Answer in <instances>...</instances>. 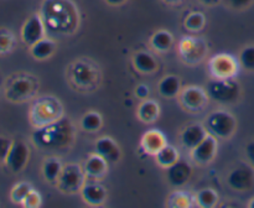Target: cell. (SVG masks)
I'll return each mask as SVG.
<instances>
[{
    "instance_id": "6da1fadb",
    "label": "cell",
    "mask_w": 254,
    "mask_h": 208,
    "mask_svg": "<svg viewBox=\"0 0 254 208\" xmlns=\"http://www.w3.org/2000/svg\"><path fill=\"white\" fill-rule=\"evenodd\" d=\"M32 143L41 150H62L72 145L74 140V126L68 118L62 116L55 123L35 128Z\"/></svg>"
},
{
    "instance_id": "7a4b0ae2",
    "label": "cell",
    "mask_w": 254,
    "mask_h": 208,
    "mask_svg": "<svg viewBox=\"0 0 254 208\" xmlns=\"http://www.w3.org/2000/svg\"><path fill=\"white\" fill-rule=\"evenodd\" d=\"M64 116V106L56 97H40L31 104L29 120L34 128L49 125Z\"/></svg>"
},
{
    "instance_id": "3957f363",
    "label": "cell",
    "mask_w": 254,
    "mask_h": 208,
    "mask_svg": "<svg viewBox=\"0 0 254 208\" xmlns=\"http://www.w3.org/2000/svg\"><path fill=\"white\" fill-rule=\"evenodd\" d=\"M68 79L74 88L79 91H92L101 81L98 67L87 59H77L69 66Z\"/></svg>"
},
{
    "instance_id": "277c9868",
    "label": "cell",
    "mask_w": 254,
    "mask_h": 208,
    "mask_svg": "<svg viewBox=\"0 0 254 208\" xmlns=\"http://www.w3.org/2000/svg\"><path fill=\"white\" fill-rule=\"evenodd\" d=\"M203 126L207 133L215 138L227 140V139L232 138L233 134L237 130V119L230 111L217 109V110L211 111L206 116Z\"/></svg>"
},
{
    "instance_id": "5b68a950",
    "label": "cell",
    "mask_w": 254,
    "mask_h": 208,
    "mask_svg": "<svg viewBox=\"0 0 254 208\" xmlns=\"http://www.w3.org/2000/svg\"><path fill=\"white\" fill-rule=\"evenodd\" d=\"M210 101L218 104H232L240 99L241 89L240 83L235 78L216 79L212 78L207 82L205 87Z\"/></svg>"
},
{
    "instance_id": "8992f818",
    "label": "cell",
    "mask_w": 254,
    "mask_h": 208,
    "mask_svg": "<svg viewBox=\"0 0 254 208\" xmlns=\"http://www.w3.org/2000/svg\"><path fill=\"white\" fill-rule=\"evenodd\" d=\"M178 51L183 62L193 66L205 59L207 54V44L201 37L186 35L179 41Z\"/></svg>"
},
{
    "instance_id": "52a82bcc",
    "label": "cell",
    "mask_w": 254,
    "mask_h": 208,
    "mask_svg": "<svg viewBox=\"0 0 254 208\" xmlns=\"http://www.w3.org/2000/svg\"><path fill=\"white\" fill-rule=\"evenodd\" d=\"M86 181L87 177L84 175L83 167L78 163L71 162L64 165L56 186L61 192L66 195H74V193H79Z\"/></svg>"
},
{
    "instance_id": "ba28073f",
    "label": "cell",
    "mask_w": 254,
    "mask_h": 208,
    "mask_svg": "<svg viewBox=\"0 0 254 208\" xmlns=\"http://www.w3.org/2000/svg\"><path fill=\"white\" fill-rule=\"evenodd\" d=\"M240 62L230 53L213 54L207 62V71L211 78L228 79L235 78L240 72Z\"/></svg>"
},
{
    "instance_id": "9c48e42d",
    "label": "cell",
    "mask_w": 254,
    "mask_h": 208,
    "mask_svg": "<svg viewBox=\"0 0 254 208\" xmlns=\"http://www.w3.org/2000/svg\"><path fill=\"white\" fill-rule=\"evenodd\" d=\"M178 99L184 110L192 114L201 113L205 110L210 102L206 89L200 86L184 87L178 96Z\"/></svg>"
},
{
    "instance_id": "30bf717a",
    "label": "cell",
    "mask_w": 254,
    "mask_h": 208,
    "mask_svg": "<svg viewBox=\"0 0 254 208\" xmlns=\"http://www.w3.org/2000/svg\"><path fill=\"white\" fill-rule=\"evenodd\" d=\"M228 187L237 192L250 191L254 186V167L251 163H240L228 171L226 176Z\"/></svg>"
},
{
    "instance_id": "8fae6325",
    "label": "cell",
    "mask_w": 254,
    "mask_h": 208,
    "mask_svg": "<svg viewBox=\"0 0 254 208\" xmlns=\"http://www.w3.org/2000/svg\"><path fill=\"white\" fill-rule=\"evenodd\" d=\"M218 139L211 134H207L206 138L197 146L190 150L191 158L195 163L200 166H206L215 160L218 151Z\"/></svg>"
},
{
    "instance_id": "7c38bea8",
    "label": "cell",
    "mask_w": 254,
    "mask_h": 208,
    "mask_svg": "<svg viewBox=\"0 0 254 208\" xmlns=\"http://www.w3.org/2000/svg\"><path fill=\"white\" fill-rule=\"evenodd\" d=\"M37 84L29 77H17L6 89V98L11 102H25L36 93Z\"/></svg>"
},
{
    "instance_id": "4fadbf2b",
    "label": "cell",
    "mask_w": 254,
    "mask_h": 208,
    "mask_svg": "<svg viewBox=\"0 0 254 208\" xmlns=\"http://www.w3.org/2000/svg\"><path fill=\"white\" fill-rule=\"evenodd\" d=\"M30 158V150L22 140H14L9 154L5 158V165L12 173H19L26 167Z\"/></svg>"
},
{
    "instance_id": "5bb4252c",
    "label": "cell",
    "mask_w": 254,
    "mask_h": 208,
    "mask_svg": "<svg viewBox=\"0 0 254 208\" xmlns=\"http://www.w3.org/2000/svg\"><path fill=\"white\" fill-rule=\"evenodd\" d=\"M45 37V22L40 14H32L21 27V40L27 46H32Z\"/></svg>"
},
{
    "instance_id": "9a60e30c",
    "label": "cell",
    "mask_w": 254,
    "mask_h": 208,
    "mask_svg": "<svg viewBox=\"0 0 254 208\" xmlns=\"http://www.w3.org/2000/svg\"><path fill=\"white\" fill-rule=\"evenodd\" d=\"M79 196L86 205L98 207L106 202L108 192L104 186L98 183V181H86L83 187L79 191Z\"/></svg>"
},
{
    "instance_id": "2e32d148",
    "label": "cell",
    "mask_w": 254,
    "mask_h": 208,
    "mask_svg": "<svg viewBox=\"0 0 254 208\" xmlns=\"http://www.w3.org/2000/svg\"><path fill=\"white\" fill-rule=\"evenodd\" d=\"M192 176V166L188 161L179 160L170 167L166 168V178L173 187H184Z\"/></svg>"
},
{
    "instance_id": "e0dca14e",
    "label": "cell",
    "mask_w": 254,
    "mask_h": 208,
    "mask_svg": "<svg viewBox=\"0 0 254 208\" xmlns=\"http://www.w3.org/2000/svg\"><path fill=\"white\" fill-rule=\"evenodd\" d=\"M94 153L106 158L109 163L118 162L122 157L121 146L111 136H101L94 143Z\"/></svg>"
},
{
    "instance_id": "ac0fdd59",
    "label": "cell",
    "mask_w": 254,
    "mask_h": 208,
    "mask_svg": "<svg viewBox=\"0 0 254 208\" xmlns=\"http://www.w3.org/2000/svg\"><path fill=\"white\" fill-rule=\"evenodd\" d=\"M109 162L106 158L102 157L98 154H92L83 163V171L87 180L89 181H99L106 177L108 173Z\"/></svg>"
},
{
    "instance_id": "d6986e66",
    "label": "cell",
    "mask_w": 254,
    "mask_h": 208,
    "mask_svg": "<svg viewBox=\"0 0 254 208\" xmlns=\"http://www.w3.org/2000/svg\"><path fill=\"white\" fill-rule=\"evenodd\" d=\"M166 136L158 129L145 131L140 139V148L146 155L155 156L166 145Z\"/></svg>"
},
{
    "instance_id": "ffe728a7",
    "label": "cell",
    "mask_w": 254,
    "mask_h": 208,
    "mask_svg": "<svg viewBox=\"0 0 254 208\" xmlns=\"http://www.w3.org/2000/svg\"><path fill=\"white\" fill-rule=\"evenodd\" d=\"M207 130L205 129L203 124H191L184 128L180 134V141L184 148L192 150L197 146L207 135Z\"/></svg>"
},
{
    "instance_id": "44dd1931",
    "label": "cell",
    "mask_w": 254,
    "mask_h": 208,
    "mask_svg": "<svg viewBox=\"0 0 254 208\" xmlns=\"http://www.w3.org/2000/svg\"><path fill=\"white\" fill-rule=\"evenodd\" d=\"M133 67L136 72L141 74H151L155 73L156 69L159 68L158 59L155 58L153 53L148 51H138L134 53L133 58Z\"/></svg>"
},
{
    "instance_id": "7402d4cb",
    "label": "cell",
    "mask_w": 254,
    "mask_h": 208,
    "mask_svg": "<svg viewBox=\"0 0 254 208\" xmlns=\"http://www.w3.org/2000/svg\"><path fill=\"white\" fill-rule=\"evenodd\" d=\"M160 104L154 99H144L136 109V118L144 124H153L160 116Z\"/></svg>"
},
{
    "instance_id": "603a6c76",
    "label": "cell",
    "mask_w": 254,
    "mask_h": 208,
    "mask_svg": "<svg viewBox=\"0 0 254 208\" xmlns=\"http://www.w3.org/2000/svg\"><path fill=\"white\" fill-rule=\"evenodd\" d=\"M181 89H183L181 79L175 74H168L163 77L158 83V92L163 98H176L180 94Z\"/></svg>"
},
{
    "instance_id": "cb8c5ba5",
    "label": "cell",
    "mask_w": 254,
    "mask_h": 208,
    "mask_svg": "<svg viewBox=\"0 0 254 208\" xmlns=\"http://www.w3.org/2000/svg\"><path fill=\"white\" fill-rule=\"evenodd\" d=\"M56 42L51 39H47L44 37L40 41H37L36 44H34L32 46H30V53L34 57L35 59H39V61H45V59L52 57V54L56 51Z\"/></svg>"
},
{
    "instance_id": "d4e9b609",
    "label": "cell",
    "mask_w": 254,
    "mask_h": 208,
    "mask_svg": "<svg viewBox=\"0 0 254 208\" xmlns=\"http://www.w3.org/2000/svg\"><path fill=\"white\" fill-rule=\"evenodd\" d=\"M62 168H64V165H62L61 160L56 157V156H50V157L45 158L41 167L42 176H44L45 181L56 185L57 180H59L60 175H61Z\"/></svg>"
},
{
    "instance_id": "484cf974",
    "label": "cell",
    "mask_w": 254,
    "mask_h": 208,
    "mask_svg": "<svg viewBox=\"0 0 254 208\" xmlns=\"http://www.w3.org/2000/svg\"><path fill=\"white\" fill-rule=\"evenodd\" d=\"M174 45V36L170 31L165 29H160L153 34L150 37V46L151 49L155 50L156 52H168Z\"/></svg>"
},
{
    "instance_id": "4316f807",
    "label": "cell",
    "mask_w": 254,
    "mask_h": 208,
    "mask_svg": "<svg viewBox=\"0 0 254 208\" xmlns=\"http://www.w3.org/2000/svg\"><path fill=\"white\" fill-rule=\"evenodd\" d=\"M155 161L161 168H168L171 165H174L175 162H178L180 160V153H179L178 149L173 145H169L166 144L155 156Z\"/></svg>"
},
{
    "instance_id": "83f0119b",
    "label": "cell",
    "mask_w": 254,
    "mask_h": 208,
    "mask_svg": "<svg viewBox=\"0 0 254 208\" xmlns=\"http://www.w3.org/2000/svg\"><path fill=\"white\" fill-rule=\"evenodd\" d=\"M195 203V196L188 191L176 190L169 195L166 206L170 208H189Z\"/></svg>"
},
{
    "instance_id": "f1b7e54d",
    "label": "cell",
    "mask_w": 254,
    "mask_h": 208,
    "mask_svg": "<svg viewBox=\"0 0 254 208\" xmlns=\"http://www.w3.org/2000/svg\"><path fill=\"white\" fill-rule=\"evenodd\" d=\"M81 129L86 133H96L103 126V116L96 110H89L84 114L79 121Z\"/></svg>"
},
{
    "instance_id": "f546056e",
    "label": "cell",
    "mask_w": 254,
    "mask_h": 208,
    "mask_svg": "<svg viewBox=\"0 0 254 208\" xmlns=\"http://www.w3.org/2000/svg\"><path fill=\"white\" fill-rule=\"evenodd\" d=\"M220 196L213 188H202L195 195V205L201 208H212L218 203Z\"/></svg>"
},
{
    "instance_id": "4dcf8cb0",
    "label": "cell",
    "mask_w": 254,
    "mask_h": 208,
    "mask_svg": "<svg viewBox=\"0 0 254 208\" xmlns=\"http://www.w3.org/2000/svg\"><path fill=\"white\" fill-rule=\"evenodd\" d=\"M206 26V16L201 11H192L184 19V27L188 31L200 32Z\"/></svg>"
},
{
    "instance_id": "1f68e13d",
    "label": "cell",
    "mask_w": 254,
    "mask_h": 208,
    "mask_svg": "<svg viewBox=\"0 0 254 208\" xmlns=\"http://www.w3.org/2000/svg\"><path fill=\"white\" fill-rule=\"evenodd\" d=\"M32 190V186L29 182H19L10 191V200L16 205H21L24 202L27 193Z\"/></svg>"
},
{
    "instance_id": "d6a6232c",
    "label": "cell",
    "mask_w": 254,
    "mask_h": 208,
    "mask_svg": "<svg viewBox=\"0 0 254 208\" xmlns=\"http://www.w3.org/2000/svg\"><path fill=\"white\" fill-rule=\"evenodd\" d=\"M238 62L246 71H254V46H246L238 56Z\"/></svg>"
},
{
    "instance_id": "836d02e7",
    "label": "cell",
    "mask_w": 254,
    "mask_h": 208,
    "mask_svg": "<svg viewBox=\"0 0 254 208\" xmlns=\"http://www.w3.org/2000/svg\"><path fill=\"white\" fill-rule=\"evenodd\" d=\"M41 205H42L41 195H40L36 190H34V188L27 193L24 202L21 203V206H24V207L26 208H39Z\"/></svg>"
},
{
    "instance_id": "e575fe53",
    "label": "cell",
    "mask_w": 254,
    "mask_h": 208,
    "mask_svg": "<svg viewBox=\"0 0 254 208\" xmlns=\"http://www.w3.org/2000/svg\"><path fill=\"white\" fill-rule=\"evenodd\" d=\"M14 45V37L6 30H0V53H6L11 51Z\"/></svg>"
},
{
    "instance_id": "d590c367",
    "label": "cell",
    "mask_w": 254,
    "mask_h": 208,
    "mask_svg": "<svg viewBox=\"0 0 254 208\" xmlns=\"http://www.w3.org/2000/svg\"><path fill=\"white\" fill-rule=\"evenodd\" d=\"M12 141L10 138L0 135V162H5L7 154H9L10 148L12 145Z\"/></svg>"
},
{
    "instance_id": "8d00e7d4",
    "label": "cell",
    "mask_w": 254,
    "mask_h": 208,
    "mask_svg": "<svg viewBox=\"0 0 254 208\" xmlns=\"http://www.w3.org/2000/svg\"><path fill=\"white\" fill-rule=\"evenodd\" d=\"M149 93H150V89H149V87L144 83L138 84V86L135 87V89H134V94H135V97L138 99H141V101L148 98Z\"/></svg>"
},
{
    "instance_id": "74e56055",
    "label": "cell",
    "mask_w": 254,
    "mask_h": 208,
    "mask_svg": "<svg viewBox=\"0 0 254 208\" xmlns=\"http://www.w3.org/2000/svg\"><path fill=\"white\" fill-rule=\"evenodd\" d=\"M253 0H228V4L235 10H245L252 5Z\"/></svg>"
},
{
    "instance_id": "f35d334b",
    "label": "cell",
    "mask_w": 254,
    "mask_h": 208,
    "mask_svg": "<svg viewBox=\"0 0 254 208\" xmlns=\"http://www.w3.org/2000/svg\"><path fill=\"white\" fill-rule=\"evenodd\" d=\"M245 153H246V157H247L248 162H250L254 167V140L250 141V143L246 145Z\"/></svg>"
},
{
    "instance_id": "ab89813d",
    "label": "cell",
    "mask_w": 254,
    "mask_h": 208,
    "mask_svg": "<svg viewBox=\"0 0 254 208\" xmlns=\"http://www.w3.org/2000/svg\"><path fill=\"white\" fill-rule=\"evenodd\" d=\"M104 1L108 5H111V6H122V5L126 4L128 0H104Z\"/></svg>"
},
{
    "instance_id": "60d3db41",
    "label": "cell",
    "mask_w": 254,
    "mask_h": 208,
    "mask_svg": "<svg viewBox=\"0 0 254 208\" xmlns=\"http://www.w3.org/2000/svg\"><path fill=\"white\" fill-rule=\"evenodd\" d=\"M201 4L206 5V6H216L221 2V0H198Z\"/></svg>"
},
{
    "instance_id": "b9f144b4",
    "label": "cell",
    "mask_w": 254,
    "mask_h": 208,
    "mask_svg": "<svg viewBox=\"0 0 254 208\" xmlns=\"http://www.w3.org/2000/svg\"><path fill=\"white\" fill-rule=\"evenodd\" d=\"M163 1L168 5H179V4H181L184 0H163Z\"/></svg>"
},
{
    "instance_id": "7bdbcfd3",
    "label": "cell",
    "mask_w": 254,
    "mask_h": 208,
    "mask_svg": "<svg viewBox=\"0 0 254 208\" xmlns=\"http://www.w3.org/2000/svg\"><path fill=\"white\" fill-rule=\"evenodd\" d=\"M248 207H250V208H254V197L252 198V200H251V202L248 203Z\"/></svg>"
}]
</instances>
